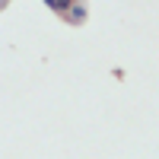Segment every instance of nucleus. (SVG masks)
Segmentation results:
<instances>
[{
    "label": "nucleus",
    "mask_w": 159,
    "mask_h": 159,
    "mask_svg": "<svg viewBox=\"0 0 159 159\" xmlns=\"http://www.w3.org/2000/svg\"><path fill=\"white\" fill-rule=\"evenodd\" d=\"M70 7H73V0H57V7H54V13H70Z\"/></svg>",
    "instance_id": "nucleus-2"
},
{
    "label": "nucleus",
    "mask_w": 159,
    "mask_h": 159,
    "mask_svg": "<svg viewBox=\"0 0 159 159\" xmlns=\"http://www.w3.org/2000/svg\"><path fill=\"white\" fill-rule=\"evenodd\" d=\"M42 3H48L51 10H54V7H57V0H42Z\"/></svg>",
    "instance_id": "nucleus-3"
},
{
    "label": "nucleus",
    "mask_w": 159,
    "mask_h": 159,
    "mask_svg": "<svg viewBox=\"0 0 159 159\" xmlns=\"http://www.w3.org/2000/svg\"><path fill=\"white\" fill-rule=\"evenodd\" d=\"M67 19H70V22H83V19H86V7H83V3H73Z\"/></svg>",
    "instance_id": "nucleus-1"
}]
</instances>
